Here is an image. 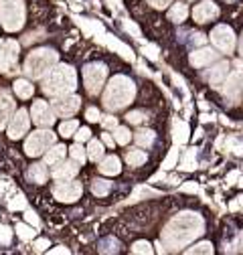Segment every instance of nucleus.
<instances>
[{
    "label": "nucleus",
    "mask_w": 243,
    "mask_h": 255,
    "mask_svg": "<svg viewBox=\"0 0 243 255\" xmlns=\"http://www.w3.org/2000/svg\"><path fill=\"white\" fill-rule=\"evenodd\" d=\"M203 231H205L203 217L193 211H182L166 223V227L162 229V243L168 249L176 251L180 247L193 243L197 237H201Z\"/></svg>",
    "instance_id": "f257e3e1"
},
{
    "label": "nucleus",
    "mask_w": 243,
    "mask_h": 255,
    "mask_svg": "<svg viewBox=\"0 0 243 255\" xmlns=\"http://www.w3.org/2000/svg\"><path fill=\"white\" fill-rule=\"evenodd\" d=\"M136 95V85L130 77L126 75H116L104 93V106L110 112H118V110H124Z\"/></svg>",
    "instance_id": "f03ea898"
},
{
    "label": "nucleus",
    "mask_w": 243,
    "mask_h": 255,
    "mask_svg": "<svg viewBox=\"0 0 243 255\" xmlns=\"http://www.w3.org/2000/svg\"><path fill=\"white\" fill-rule=\"evenodd\" d=\"M75 87H77V75L75 69L69 65H55L43 81V91L51 95V98L71 93Z\"/></svg>",
    "instance_id": "7ed1b4c3"
},
{
    "label": "nucleus",
    "mask_w": 243,
    "mask_h": 255,
    "mask_svg": "<svg viewBox=\"0 0 243 255\" xmlns=\"http://www.w3.org/2000/svg\"><path fill=\"white\" fill-rule=\"evenodd\" d=\"M57 61H59V57H57V53L53 49H37V51H33L26 57L24 73L30 79H41L57 65Z\"/></svg>",
    "instance_id": "20e7f679"
},
{
    "label": "nucleus",
    "mask_w": 243,
    "mask_h": 255,
    "mask_svg": "<svg viewBox=\"0 0 243 255\" xmlns=\"http://www.w3.org/2000/svg\"><path fill=\"white\" fill-rule=\"evenodd\" d=\"M0 22L6 30L14 33L24 24V2L22 0H0Z\"/></svg>",
    "instance_id": "39448f33"
},
{
    "label": "nucleus",
    "mask_w": 243,
    "mask_h": 255,
    "mask_svg": "<svg viewBox=\"0 0 243 255\" xmlns=\"http://www.w3.org/2000/svg\"><path fill=\"white\" fill-rule=\"evenodd\" d=\"M108 77V67L104 63H89L83 69V81H85V89L89 95H98L106 83Z\"/></svg>",
    "instance_id": "423d86ee"
},
{
    "label": "nucleus",
    "mask_w": 243,
    "mask_h": 255,
    "mask_svg": "<svg viewBox=\"0 0 243 255\" xmlns=\"http://www.w3.org/2000/svg\"><path fill=\"white\" fill-rule=\"evenodd\" d=\"M55 144V134L51 130H37L33 132L24 142L26 156H41Z\"/></svg>",
    "instance_id": "0eeeda50"
},
{
    "label": "nucleus",
    "mask_w": 243,
    "mask_h": 255,
    "mask_svg": "<svg viewBox=\"0 0 243 255\" xmlns=\"http://www.w3.org/2000/svg\"><path fill=\"white\" fill-rule=\"evenodd\" d=\"M211 41L219 51L223 53H231L235 49V33L233 28L227 26V24H219L211 30Z\"/></svg>",
    "instance_id": "6e6552de"
},
{
    "label": "nucleus",
    "mask_w": 243,
    "mask_h": 255,
    "mask_svg": "<svg viewBox=\"0 0 243 255\" xmlns=\"http://www.w3.org/2000/svg\"><path fill=\"white\" fill-rule=\"evenodd\" d=\"M83 193V186L81 182H73L71 180H63V182H59L55 188H53V197L61 203H75Z\"/></svg>",
    "instance_id": "1a4fd4ad"
},
{
    "label": "nucleus",
    "mask_w": 243,
    "mask_h": 255,
    "mask_svg": "<svg viewBox=\"0 0 243 255\" xmlns=\"http://www.w3.org/2000/svg\"><path fill=\"white\" fill-rule=\"evenodd\" d=\"M81 106V100L77 95H71V93H65V95H59V98L53 102V114L61 116V118H69L73 116Z\"/></svg>",
    "instance_id": "9d476101"
},
{
    "label": "nucleus",
    "mask_w": 243,
    "mask_h": 255,
    "mask_svg": "<svg viewBox=\"0 0 243 255\" xmlns=\"http://www.w3.org/2000/svg\"><path fill=\"white\" fill-rule=\"evenodd\" d=\"M28 126H30L28 112H26V110H18V112L10 118V124H8V136H10L12 140L22 138V136L28 132Z\"/></svg>",
    "instance_id": "9b49d317"
},
{
    "label": "nucleus",
    "mask_w": 243,
    "mask_h": 255,
    "mask_svg": "<svg viewBox=\"0 0 243 255\" xmlns=\"http://www.w3.org/2000/svg\"><path fill=\"white\" fill-rule=\"evenodd\" d=\"M18 59L16 41H0V71H8Z\"/></svg>",
    "instance_id": "f8f14e48"
},
{
    "label": "nucleus",
    "mask_w": 243,
    "mask_h": 255,
    "mask_svg": "<svg viewBox=\"0 0 243 255\" xmlns=\"http://www.w3.org/2000/svg\"><path fill=\"white\" fill-rule=\"evenodd\" d=\"M30 116H33V122H35L37 126H41V128H49V126L55 122V114H53V110L49 108L47 102H41V100L33 104Z\"/></svg>",
    "instance_id": "ddd939ff"
},
{
    "label": "nucleus",
    "mask_w": 243,
    "mask_h": 255,
    "mask_svg": "<svg viewBox=\"0 0 243 255\" xmlns=\"http://www.w3.org/2000/svg\"><path fill=\"white\" fill-rule=\"evenodd\" d=\"M217 16H219V6L215 2H211V0H205V2L197 4L195 10H193L195 22H201V24H205V22H209L213 18H217Z\"/></svg>",
    "instance_id": "4468645a"
},
{
    "label": "nucleus",
    "mask_w": 243,
    "mask_h": 255,
    "mask_svg": "<svg viewBox=\"0 0 243 255\" xmlns=\"http://www.w3.org/2000/svg\"><path fill=\"white\" fill-rule=\"evenodd\" d=\"M219 59V53L213 51L211 47H201V49H195L191 53V65L195 67H209L211 63H215Z\"/></svg>",
    "instance_id": "2eb2a0df"
},
{
    "label": "nucleus",
    "mask_w": 243,
    "mask_h": 255,
    "mask_svg": "<svg viewBox=\"0 0 243 255\" xmlns=\"http://www.w3.org/2000/svg\"><path fill=\"white\" fill-rule=\"evenodd\" d=\"M221 85H223V98L229 104H235L239 100V93H241V73L227 75V79Z\"/></svg>",
    "instance_id": "dca6fc26"
},
{
    "label": "nucleus",
    "mask_w": 243,
    "mask_h": 255,
    "mask_svg": "<svg viewBox=\"0 0 243 255\" xmlns=\"http://www.w3.org/2000/svg\"><path fill=\"white\" fill-rule=\"evenodd\" d=\"M14 114V100L6 89H0V130L8 124V120Z\"/></svg>",
    "instance_id": "f3484780"
},
{
    "label": "nucleus",
    "mask_w": 243,
    "mask_h": 255,
    "mask_svg": "<svg viewBox=\"0 0 243 255\" xmlns=\"http://www.w3.org/2000/svg\"><path fill=\"white\" fill-rule=\"evenodd\" d=\"M227 75H229V63H227V61H221V63H217L215 67H211V71H207L205 79H207L213 87H219V85L227 79Z\"/></svg>",
    "instance_id": "a211bd4d"
},
{
    "label": "nucleus",
    "mask_w": 243,
    "mask_h": 255,
    "mask_svg": "<svg viewBox=\"0 0 243 255\" xmlns=\"http://www.w3.org/2000/svg\"><path fill=\"white\" fill-rule=\"evenodd\" d=\"M77 170H79V164L75 160H71V162H63V160H61L53 168V178L55 180H71L77 174Z\"/></svg>",
    "instance_id": "6ab92c4d"
},
{
    "label": "nucleus",
    "mask_w": 243,
    "mask_h": 255,
    "mask_svg": "<svg viewBox=\"0 0 243 255\" xmlns=\"http://www.w3.org/2000/svg\"><path fill=\"white\" fill-rule=\"evenodd\" d=\"M102 41L114 51V53H120L122 57H124L126 61H134V53H132V49L128 47V45H124L122 41H118V39H114L112 35H104L102 37Z\"/></svg>",
    "instance_id": "aec40b11"
},
{
    "label": "nucleus",
    "mask_w": 243,
    "mask_h": 255,
    "mask_svg": "<svg viewBox=\"0 0 243 255\" xmlns=\"http://www.w3.org/2000/svg\"><path fill=\"white\" fill-rule=\"evenodd\" d=\"M189 124L182 122V120H176L174 126H172V140H174V146H185L187 140H189Z\"/></svg>",
    "instance_id": "412c9836"
},
{
    "label": "nucleus",
    "mask_w": 243,
    "mask_h": 255,
    "mask_svg": "<svg viewBox=\"0 0 243 255\" xmlns=\"http://www.w3.org/2000/svg\"><path fill=\"white\" fill-rule=\"evenodd\" d=\"M100 172L106 174V176H116L122 172V162L118 156H108V158H102L100 162Z\"/></svg>",
    "instance_id": "4be33fe9"
},
{
    "label": "nucleus",
    "mask_w": 243,
    "mask_h": 255,
    "mask_svg": "<svg viewBox=\"0 0 243 255\" xmlns=\"http://www.w3.org/2000/svg\"><path fill=\"white\" fill-rule=\"evenodd\" d=\"M65 146H61V144H53L51 146V150H47L45 152V164H51V166H55L57 162H61V160H63V158H65Z\"/></svg>",
    "instance_id": "5701e85b"
},
{
    "label": "nucleus",
    "mask_w": 243,
    "mask_h": 255,
    "mask_svg": "<svg viewBox=\"0 0 243 255\" xmlns=\"http://www.w3.org/2000/svg\"><path fill=\"white\" fill-rule=\"evenodd\" d=\"M134 140L138 142V146H142V148H150L152 144H154V140H156V134L152 132V130H148V128H146V130L142 128V130H138V132L134 134Z\"/></svg>",
    "instance_id": "b1692460"
},
{
    "label": "nucleus",
    "mask_w": 243,
    "mask_h": 255,
    "mask_svg": "<svg viewBox=\"0 0 243 255\" xmlns=\"http://www.w3.org/2000/svg\"><path fill=\"white\" fill-rule=\"evenodd\" d=\"M187 16H189V8H187V4H182V2L172 4L170 12H168V18L172 22H176V24H180L182 20H187Z\"/></svg>",
    "instance_id": "393cba45"
},
{
    "label": "nucleus",
    "mask_w": 243,
    "mask_h": 255,
    "mask_svg": "<svg viewBox=\"0 0 243 255\" xmlns=\"http://www.w3.org/2000/svg\"><path fill=\"white\" fill-rule=\"evenodd\" d=\"M47 168H45V164H33L28 168V178L33 180V182H37V184H43L45 180H47Z\"/></svg>",
    "instance_id": "a878e982"
},
{
    "label": "nucleus",
    "mask_w": 243,
    "mask_h": 255,
    "mask_svg": "<svg viewBox=\"0 0 243 255\" xmlns=\"http://www.w3.org/2000/svg\"><path fill=\"white\" fill-rule=\"evenodd\" d=\"M197 168V150L191 148L185 152V156H182V162H180V170H185V172H191Z\"/></svg>",
    "instance_id": "bb28decb"
},
{
    "label": "nucleus",
    "mask_w": 243,
    "mask_h": 255,
    "mask_svg": "<svg viewBox=\"0 0 243 255\" xmlns=\"http://www.w3.org/2000/svg\"><path fill=\"white\" fill-rule=\"evenodd\" d=\"M85 154L89 156V160H94V162L102 160V158H104V144L98 142V140H89V146H87Z\"/></svg>",
    "instance_id": "cd10ccee"
},
{
    "label": "nucleus",
    "mask_w": 243,
    "mask_h": 255,
    "mask_svg": "<svg viewBox=\"0 0 243 255\" xmlns=\"http://www.w3.org/2000/svg\"><path fill=\"white\" fill-rule=\"evenodd\" d=\"M77 22H79V26H83V28L87 30L89 35H96V37L100 35V39L106 35V33H104V26H102L100 22H96V20H85V18H77Z\"/></svg>",
    "instance_id": "c85d7f7f"
},
{
    "label": "nucleus",
    "mask_w": 243,
    "mask_h": 255,
    "mask_svg": "<svg viewBox=\"0 0 243 255\" xmlns=\"http://www.w3.org/2000/svg\"><path fill=\"white\" fill-rule=\"evenodd\" d=\"M110 190H112V182H108L104 178H96L91 182V193L96 197H106V195H110Z\"/></svg>",
    "instance_id": "c756f323"
},
{
    "label": "nucleus",
    "mask_w": 243,
    "mask_h": 255,
    "mask_svg": "<svg viewBox=\"0 0 243 255\" xmlns=\"http://www.w3.org/2000/svg\"><path fill=\"white\" fill-rule=\"evenodd\" d=\"M160 193L158 190H154V188H150V186H146V184H142V186H138L134 193H132V197H130V203H136V201H140V199H146V197H158Z\"/></svg>",
    "instance_id": "7c9ffc66"
},
{
    "label": "nucleus",
    "mask_w": 243,
    "mask_h": 255,
    "mask_svg": "<svg viewBox=\"0 0 243 255\" xmlns=\"http://www.w3.org/2000/svg\"><path fill=\"white\" fill-rule=\"evenodd\" d=\"M14 91H16V95H18V98H22V100H28L30 95H33L35 87L30 85L28 81H24V79H16V81H14Z\"/></svg>",
    "instance_id": "2f4dec72"
},
{
    "label": "nucleus",
    "mask_w": 243,
    "mask_h": 255,
    "mask_svg": "<svg viewBox=\"0 0 243 255\" xmlns=\"http://www.w3.org/2000/svg\"><path fill=\"white\" fill-rule=\"evenodd\" d=\"M126 162L130 166H142L146 162V154L142 150H128L126 152Z\"/></svg>",
    "instance_id": "473e14b6"
},
{
    "label": "nucleus",
    "mask_w": 243,
    "mask_h": 255,
    "mask_svg": "<svg viewBox=\"0 0 243 255\" xmlns=\"http://www.w3.org/2000/svg\"><path fill=\"white\" fill-rule=\"evenodd\" d=\"M130 138H132V132L128 130V128H124V126H116L114 128V140H116V144H128L130 142Z\"/></svg>",
    "instance_id": "72a5a7b5"
},
{
    "label": "nucleus",
    "mask_w": 243,
    "mask_h": 255,
    "mask_svg": "<svg viewBox=\"0 0 243 255\" xmlns=\"http://www.w3.org/2000/svg\"><path fill=\"white\" fill-rule=\"evenodd\" d=\"M79 128V124L75 122V120H69V122H63L59 126V134L63 136V138H71L73 134H75V130Z\"/></svg>",
    "instance_id": "f704fd0d"
},
{
    "label": "nucleus",
    "mask_w": 243,
    "mask_h": 255,
    "mask_svg": "<svg viewBox=\"0 0 243 255\" xmlns=\"http://www.w3.org/2000/svg\"><path fill=\"white\" fill-rule=\"evenodd\" d=\"M69 152H71V158L77 162V164H83L85 162V158H87V154H85V148L81 146V142H77L75 146H71L69 148Z\"/></svg>",
    "instance_id": "c9c22d12"
},
{
    "label": "nucleus",
    "mask_w": 243,
    "mask_h": 255,
    "mask_svg": "<svg viewBox=\"0 0 243 255\" xmlns=\"http://www.w3.org/2000/svg\"><path fill=\"white\" fill-rule=\"evenodd\" d=\"M176 162H178V146H174V148L168 152L166 160L162 162V170H170V168H174V166H176Z\"/></svg>",
    "instance_id": "e433bc0d"
},
{
    "label": "nucleus",
    "mask_w": 243,
    "mask_h": 255,
    "mask_svg": "<svg viewBox=\"0 0 243 255\" xmlns=\"http://www.w3.org/2000/svg\"><path fill=\"white\" fill-rule=\"evenodd\" d=\"M152 251V245L148 243V241H136L134 245H132V253H136V255H150Z\"/></svg>",
    "instance_id": "4c0bfd02"
},
{
    "label": "nucleus",
    "mask_w": 243,
    "mask_h": 255,
    "mask_svg": "<svg viewBox=\"0 0 243 255\" xmlns=\"http://www.w3.org/2000/svg\"><path fill=\"white\" fill-rule=\"evenodd\" d=\"M187 253L189 255H193V253H213V245L209 243V241H201V243H197V245H193L191 249H187Z\"/></svg>",
    "instance_id": "58836bf2"
},
{
    "label": "nucleus",
    "mask_w": 243,
    "mask_h": 255,
    "mask_svg": "<svg viewBox=\"0 0 243 255\" xmlns=\"http://www.w3.org/2000/svg\"><path fill=\"white\" fill-rule=\"evenodd\" d=\"M16 233H18V237H20V239H24V241H28V239H33V237H35L33 227L24 225V223H18V225H16Z\"/></svg>",
    "instance_id": "ea45409f"
},
{
    "label": "nucleus",
    "mask_w": 243,
    "mask_h": 255,
    "mask_svg": "<svg viewBox=\"0 0 243 255\" xmlns=\"http://www.w3.org/2000/svg\"><path fill=\"white\" fill-rule=\"evenodd\" d=\"M126 120H128L130 124H142L144 120H148V114H146V112L136 110V112H130V114L126 116Z\"/></svg>",
    "instance_id": "a19ab883"
},
{
    "label": "nucleus",
    "mask_w": 243,
    "mask_h": 255,
    "mask_svg": "<svg viewBox=\"0 0 243 255\" xmlns=\"http://www.w3.org/2000/svg\"><path fill=\"white\" fill-rule=\"evenodd\" d=\"M124 30H126V33H130L132 37H136V39H140V37H142L140 28H138V26H136V22H132V20H124Z\"/></svg>",
    "instance_id": "79ce46f5"
},
{
    "label": "nucleus",
    "mask_w": 243,
    "mask_h": 255,
    "mask_svg": "<svg viewBox=\"0 0 243 255\" xmlns=\"http://www.w3.org/2000/svg\"><path fill=\"white\" fill-rule=\"evenodd\" d=\"M225 251H229V253H233V251H243V233H237L235 241H233L229 247H225Z\"/></svg>",
    "instance_id": "37998d69"
},
{
    "label": "nucleus",
    "mask_w": 243,
    "mask_h": 255,
    "mask_svg": "<svg viewBox=\"0 0 243 255\" xmlns=\"http://www.w3.org/2000/svg\"><path fill=\"white\" fill-rule=\"evenodd\" d=\"M142 51H144V55H146L148 59H152V61L158 59V47H156V45H144Z\"/></svg>",
    "instance_id": "c03bdc74"
},
{
    "label": "nucleus",
    "mask_w": 243,
    "mask_h": 255,
    "mask_svg": "<svg viewBox=\"0 0 243 255\" xmlns=\"http://www.w3.org/2000/svg\"><path fill=\"white\" fill-rule=\"evenodd\" d=\"M26 207V201H24V197L22 195H16L10 203H8V209L10 211H16V209H24Z\"/></svg>",
    "instance_id": "a18cd8bd"
},
{
    "label": "nucleus",
    "mask_w": 243,
    "mask_h": 255,
    "mask_svg": "<svg viewBox=\"0 0 243 255\" xmlns=\"http://www.w3.org/2000/svg\"><path fill=\"white\" fill-rule=\"evenodd\" d=\"M10 239H12V231H10L8 227H4V225H0V243H2V245H8Z\"/></svg>",
    "instance_id": "49530a36"
},
{
    "label": "nucleus",
    "mask_w": 243,
    "mask_h": 255,
    "mask_svg": "<svg viewBox=\"0 0 243 255\" xmlns=\"http://www.w3.org/2000/svg\"><path fill=\"white\" fill-rule=\"evenodd\" d=\"M225 146H227V150H233L235 154H239V156H243V144H239L237 140H233V138H229Z\"/></svg>",
    "instance_id": "de8ad7c7"
},
{
    "label": "nucleus",
    "mask_w": 243,
    "mask_h": 255,
    "mask_svg": "<svg viewBox=\"0 0 243 255\" xmlns=\"http://www.w3.org/2000/svg\"><path fill=\"white\" fill-rule=\"evenodd\" d=\"M73 136L77 138V142H85V140H89L91 132H89V128H77V130H75V134H73Z\"/></svg>",
    "instance_id": "09e8293b"
},
{
    "label": "nucleus",
    "mask_w": 243,
    "mask_h": 255,
    "mask_svg": "<svg viewBox=\"0 0 243 255\" xmlns=\"http://www.w3.org/2000/svg\"><path fill=\"white\" fill-rule=\"evenodd\" d=\"M85 118H87L89 122H100V120H102V116H100V110H98V108H87Z\"/></svg>",
    "instance_id": "8fccbe9b"
},
{
    "label": "nucleus",
    "mask_w": 243,
    "mask_h": 255,
    "mask_svg": "<svg viewBox=\"0 0 243 255\" xmlns=\"http://www.w3.org/2000/svg\"><path fill=\"white\" fill-rule=\"evenodd\" d=\"M102 124H104V128L106 130H114V128L118 126V118H114V116H106L104 120H100Z\"/></svg>",
    "instance_id": "3c124183"
},
{
    "label": "nucleus",
    "mask_w": 243,
    "mask_h": 255,
    "mask_svg": "<svg viewBox=\"0 0 243 255\" xmlns=\"http://www.w3.org/2000/svg\"><path fill=\"white\" fill-rule=\"evenodd\" d=\"M170 2H172V0H148V4H150L152 8H158V10L166 8Z\"/></svg>",
    "instance_id": "603ef678"
},
{
    "label": "nucleus",
    "mask_w": 243,
    "mask_h": 255,
    "mask_svg": "<svg viewBox=\"0 0 243 255\" xmlns=\"http://www.w3.org/2000/svg\"><path fill=\"white\" fill-rule=\"evenodd\" d=\"M182 193H199V184L197 182H185L180 186Z\"/></svg>",
    "instance_id": "864d4df0"
},
{
    "label": "nucleus",
    "mask_w": 243,
    "mask_h": 255,
    "mask_svg": "<svg viewBox=\"0 0 243 255\" xmlns=\"http://www.w3.org/2000/svg\"><path fill=\"white\" fill-rule=\"evenodd\" d=\"M24 219H26V221L30 223V225H35V227H39V217H37V213H33V211H26Z\"/></svg>",
    "instance_id": "5fc2aeb1"
},
{
    "label": "nucleus",
    "mask_w": 243,
    "mask_h": 255,
    "mask_svg": "<svg viewBox=\"0 0 243 255\" xmlns=\"http://www.w3.org/2000/svg\"><path fill=\"white\" fill-rule=\"evenodd\" d=\"M47 247H49V241H47V239H39V241L35 243V249H37V251H45Z\"/></svg>",
    "instance_id": "6e6d98bb"
},
{
    "label": "nucleus",
    "mask_w": 243,
    "mask_h": 255,
    "mask_svg": "<svg viewBox=\"0 0 243 255\" xmlns=\"http://www.w3.org/2000/svg\"><path fill=\"white\" fill-rule=\"evenodd\" d=\"M102 140H104V144H106V146H110V148L116 144V140H114L110 134H104V136H102Z\"/></svg>",
    "instance_id": "4d7b16f0"
},
{
    "label": "nucleus",
    "mask_w": 243,
    "mask_h": 255,
    "mask_svg": "<svg viewBox=\"0 0 243 255\" xmlns=\"http://www.w3.org/2000/svg\"><path fill=\"white\" fill-rule=\"evenodd\" d=\"M51 253H55V255L57 253H69V249L67 247H57V249H51Z\"/></svg>",
    "instance_id": "13d9d810"
},
{
    "label": "nucleus",
    "mask_w": 243,
    "mask_h": 255,
    "mask_svg": "<svg viewBox=\"0 0 243 255\" xmlns=\"http://www.w3.org/2000/svg\"><path fill=\"white\" fill-rule=\"evenodd\" d=\"M193 41H195V43H199V45H201V43H205V35H201V33H197V35H195V39H193Z\"/></svg>",
    "instance_id": "bf43d9fd"
},
{
    "label": "nucleus",
    "mask_w": 243,
    "mask_h": 255,
    "mask_svg": "<svg viewBox=\"0 0 243 255\" xmlns=\"http://www.w3.org/2000/svg\"><path fill=\"white\" fill-rule=\"evenodd\" d=\"M237 176H239V172H231V174H229V178H227V184H231V180H235Z\"/></svg>",
    "instance_id": "052dcab7"
},
{
    "label": "nucleus",
    "mask_w": 243,
    "mask_h": 255,
    "mask_svg": "<svg viewBox=\"0 0 243 255\" xmlns=\"http://www.w3.org/2000/svg\"><path fill=\"white\" fill-rule=\"evenodd\" d=\"M239 51H241V57H243V39H241V45H239Z\"/></svg>",
    "instance_id": "680f3d73"
},
{
    "label": "nucleus",
    "mask_w": 243,
    "mask_h": 255,
    "mask_svg": "<svg viewBox=\"0 0 243 255\" xmlns=\"http://www.w3.org/2000/svg\"><path fill=\"white\" fill-rule=\"evenodd\" d=\"M227 2H233V0H227Z\"/></svg>",
    "instance_id": "e2e57ef3"
},
{
    "label": "nucleus",
    "mask_w": 243,
    "mask_h": 255,
    "mask_svg": "<svg viewBox=\"0 0 243 255\" xmlns=\"http://www.w3.org/2000/svg\"><path fill=\"white\" fill-rule=\"evenodd\" d=\"M241 89H243V83H241Z\"/></svg>",
    "instance_id": "0e129e2a"
},
{
    "label": "nucleus",
    "mask_w": 243,
    "mask_h": 255,
    "mask_svg": "<svg viewBox=\"0 0 243 255\" xmlns=\"http://www.w3.org/2000/svg\"><path fill=\"white\" fill-rule=\"evenodd\" d=\"M118 2H120V0H118Z\"/></svg>",
    "instance_id": "69168bd1"
}]
</instances>
